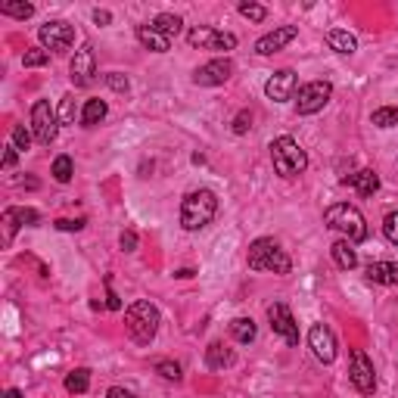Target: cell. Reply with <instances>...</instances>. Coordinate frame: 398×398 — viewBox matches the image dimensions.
Segmentation results:
<instances>
[{"mask_svg":"<svg viewBox=\"0 0 398 398\" xmlns=\"http://www.w3.org/2000/svg\"><path fill=\"white\" fill-rule=\"evenodd\" d=\"M218 215V199L211 190H193L181 202V227L184 231H202L215 221Z\"/></svg>","mask_w":398,"mask_h":398,"instance_id":"1","label":"cell"},{"mask_svg":"<svg viewBox=\"0 0 398 398\" xmlns=\"http://www.w3.org/2000/svg\"><path fill=\"white\" fill-rule=\"evenodd\" d=\"M125 330H128L131 342L150 345L156 340V330H159V308L147 299H137L125 311Z\"/></svg>","mask_w":398,"mask_h":398,"instance_id":"2","label":"cell"},{"mask_svg":"<svg viewBox=\"0 0 398 398\" xmlns=\"http://www.w3.org/2000/svg\"><path fill=\"white\" fill-rule=\"evenodd\" d=\"M324 224L333 227V231H340L352 246L367 240V221H364V215L355 206H349V202H336V206H330L324 211Z\"/></svg>","mask_w":398,"mask_h":398,"instance_id":"3","label":"cell"},{"mask_svg":"<svg viewBox=\"0 0 398 398\" xmlns=\"http://www.w3.org/2000/svg\"><path fill=\"white\" fill-rule=\"evenodd\" d=\"M271 162H274V172L281 177H299L308 168V156L299 147V140L283 134V137H277L271 143Z\"/></svg>","mask_w":398,"mask_h":398,"instance_id":"4","label":"cell"},{"mask_svg":"<svg viewBox=\"0 0 398 398\" xmlns=\"http://www.w3.org/2000/svg\"><path fill=\"white\" fill-rule=\"evenodd\" d=\"M249 268L252 271H271V274H290L293 261L281 249V243L277 240H271V236H258V240L249 246Z\"/></svg>","mask_w":398,"mask_h":398,"instance_id":"5","label":"cell"},{"mask_svg":"<svg viewBox=\"0 0 398 398\" xmlns=\"http://www.w3.org/2000/svg\"><path fill=\"white\" fill-rule=\"evenodd\" d=\"M56 131H59V112L50 106V100H38L31 106V134L41 147H50L56 140Z\"/></svg>","mask_w":398,"mask_h":398,"instance_id":"6","label":"cell"},{"mask_svg":"<svg viewBox=\"0 0 398 398\" xmlns=\"http://www.w3.org/2000/svg\"><path fill=\"white\" fill-rule=\"evenodd\" d=\"M187 44L199 47V50H211V53H227V50L236 47V35L218 31V28H211V25H197V28L187 31Z\"/></svg>","mask_w":398,"mask_h":398,"instance_id":"7","label":"cell"},{"mask_svg":"<svg viewBox=\"0 0 398 398\" xmlns=\"http://www.w3.org/2000/svg\"><path fill=\"white\" fill-rule=\"evenodd\" d=\"M330 97H333V84L330 81H308L299 88V94H295V112L299 115H315L320 112Z\"/></svg>","mask_w":398,"mask_h":398,"instance_id":"8","label":"cell"},{"mask_svg":"<svg viewBox=\"0 0 398 398\" xmlns=\"http://www.w3.org/2000/svg\"><path fill=\"white\" fill-rule=\"evenodd\" d=\"M38 38H41V47L47 53H66L72 44H75V25L56 19V22H47L38 28Z\"/></svg>","mask_w":398,"mask_h":398,"instance_id":"9","label":"cell"},{"mask_svg":"<svg viewBox=\"0 0 398 398\" xmlns=\"http://www.w3.org/2000/svg\"><path fill=\"white\" fill-rule=\"evenodd\" d=\"M349 379L361 395H374L377 389V374H374V361L367 358L361 349L352 352V364H349Z\"/></svg>","mask_w":398,"mask_h":398,"instance_id":"10","label":"cell"},{"mask_svg":"<svg viewBox=\"0 0 398 398\" xmlns=\"http://www.w3.org/2000/svg\"><path fill=\"white\" fill-rule=\"evenodd\" d=\"M69 72H72V84H75V88H90V84H94V78H97V56H94V47H90V44H81V50H75Z\"/></svg>","mask_w":398,"mask_h":398,"instance_id":"11","label":"cell"},{"mask_svg":"<svg viewBox=\"0 0 398 398\" xmlns=\"http://www.w3.org/2000/svg\"><path fill=\"white\" fill-rule=\"evenodd\" d=\"M268 320H271V330H274L286 345H299V324L293 320V311L286 308L283 302L268 305Z\"/></svg>","mask_w":398,"mask_h":398,"instance_id":"12","label":"cell"},{"mask_svg":"<svg viewBox=\"0 0 398 398\" xmlns=\"http://www.w3.org/2000/svg\"><path fill=\"white\" fill-rule=\"evenodd\" d=\"M265 94L268 100H274V103H286V100H293L295 94H299V78H295L293 69H281L274 72L265 84Z\"/></svg>","mask_w":398,"mask_h":398,"instance_id":"13","label":"cell"},{"mask_svg":"<svg viewBox=\"0 0 398 398\" xmlns=\"http://www.w3.org/2000/svg\"><path fill=\"white\" fill-rule=\"evenodd\" d=\"M308 345H311V352H315V358L320 364H333L336 361V336H333V330H330L327 324H315L308 330Z\"/></svg>","mask_w":398,"mask_h":398,"instance_id":"14","label":"cell"},{"mask_svg":"<svg viewBox=\"0 0 398 398\" xmlns=\"http://www.w3.org/2000/svg\"><path fill=\"white\" fill-rule=\"evenodd\" d=\"M231 75H234L231 59H211V63L199 66L197 75H193V81H197L199 88H218V84H224Z\"/></svg>","mask_w":398,"mask_h":398,"instance_id":"15","label":"cell"},{"mask_svg":"<svg viewBox=\"0 0 398 398\" xmlns=\"http://www.w3.org/2000/svg\"><path fill=\"white\" fill-rule=\"evenodd\" d=\"M295 35H299V28H295V25H281V28L268 31L265 38H258V41H256V53H258V56L277 53V50H283L286 44H293Z\"/></svg>","mask_w":398,"mask_h":398,"instance_id":"16","label":"cell"},{"mask_svg":"<svg viewBox=\"0 0 398 398\" xmlns=\"http://www.w3.org/2000/svg\"><path fill=\"white\" fill-rule=\"evenodd\" d=\"M342 184H345V187H355L361 197H374V193L379 190V177H377V172H370V168L355 172V174H345Z\"/></svg>","mask_w":398,"mask_h":398,"instance_id":"17","label":"cell"},{"mask_svg":"<svg viewBox=\"0 0 398 398\" xmlns=\"http://www.w3.org/2000/svg\"><path fill=\"white\" fill-rule=\"evenodd\" d=\"M137 41L152 53H168L172 50V38H165L162 31H156L152 25H137Z\"/></svg>","mask_w":398,"mask_h":398,"instance_id":"18","label":"cell"},{"mask_svg":"<svg viewBox=\"0 0 398 398\" xmlns=\"http://www.w3.org/2000/svg\"><path fill=\"white\" fill-rule=\"evenodd\" d=\"M367 281L383 283V286H398V265L395 261H370L367 265Z\"/></svg>","mask_w":398,"mask_h":398,"instance_id":"19","label":"cell"},{"mask_svg":"<svg viewBox=\"0 0 398 398\" xmlns=\"http://www.w3.org/2000/svg\"><path fill=\"white\" fill-rule=\"evenodd\" d=\"M330 252H333V261H336V265H340L342 271L358 268V252L352 249V243H349V240H336L333 246H330Z\"/></svg>","mask_w":398,"mask_h":398,"instance_id":"20","label":"cell"},{"mask_svg":"<svg viewBox=\"0 0 398 398\" xmlns=\"http://www.w3.org/2000/svg\"><path fill=\"white\" fill-rule=\"evenodd\" d=\"M327 44H330V50L345 53V56H352L355 50H358V41H355V35H349V31H342V28L327 31Z\"/></svg>","mask_w":398,"mask_h":398,"instance_id":"21","label":"cell"},{"mask_svg":"<svg viewBox=\"0 0 398 398\" xmlns=\"http://www.w3.org/2000/svg\"><path fill=\"white\" fill-rule=\"evenodd\" d=\"M231 336H234L236 342H243V345L256 342V336H258L256 320H252V318H234L231 320Z\"/></svg>","mask_w":398,"mask_h":398,"instance_id":"22","label":"cell"},{"mask_svg":"<svg viewBox=\"0 0 398 398\" xmlns=\"http://www.w3.org/2000/svg\"><path fill=\"white\" fill-rule=\"evenodd\" d=\"M206 364L211 370H224V367H231L234 364V352L227 349V345H221V342H211L206 349Z\"/></svg>","mask_w":398,"mask_h":398,"instance_id":"23","label":"cell"},{"mask_svg":"<svg viewBox=\"0 0 398 398\" xmlns=\"http://www.w3.org/2000/svg\"><path fill=\"white\" fill-rule=\"evenodd\" d=\"M106 112H109L106 100H88L81 109V125L84 128H94V125H100L106 118Z\"/></svg>","mask_w":398,"mask_h":398,"instance_id":"24","label":"cell"},{"mask_svg":"<svg viewBox=\"0 0 398 398\" xmlns=\"http://www.w3.org/2000/svg\"><path fill=\"white\" fill-rule=\"evenodd\" d=\"M152 28L162 31L165 38H177L181 35V28H184V19L181 16H174V13H159L156 19H152Z\"/></svg>","mask_w":398,"mask_h":398,"instance_id":"25","label":"cell"},{"mask_svg":"<svg viewBox=\"0 0 398 398\" xmlns=\"http://www.w3.org/2000/svg\"><path fill=\"white\" fill-rule=\"evenodd\" d=\"M90 389V370L88 367H75L69 377H66V392L72 395H84Z\"/></svg>","mask_w":398,"mask_h":398,"instance_id":"26","label":"cell"},{"mask_svg":"<svg viewBox=\"0 0 398 398\" xmlns=\"http://www.w3.org/2000/svg\"><path fill=\"white\" fill-rule=\"evenodd\" d=\"M0 16H13V19H31L35 16V6L25 4V0H6V4H0Z\"/></svg>","mask_w":398,"mask_h":398,"instance_id":"27","label":"cell"},{"mask_svg":"<svg viewBox=\"0 0 398 398\" xmlns=\"http://www.w3.org/2000/svg\"><path fill=\"white\" fill-rule=\"evenodd\" d=\"M370 122L377 128H398V106H383V109H374Z\"/></svg>","mask_w":398,"mask_h":398,"instance_id":"28","label":"cell"},{"mask_svg":"<svg viewBox=\"0 0 398 398\" xmlns=\"http://www.w3.org/2000/svg\"><path fill=\"white\" fill-rule=\"evenodd\" d=\"M47 63H50V53L44 47H31V50H25V56H22L25 69H41V66H47Z\"/></svg>","mask_w":398,"mask_h":398,"instance_id":"29","label":"cell"},{"mask_svg":"<svg viewBox=\"0 0 398 398\" xmlns=\"http://www.w3.org/2000/svg\"><path fill=\"white\" fill-rule=\"evenodd\" d=\"M72 174H75L72 159H69V156H56V159H53V177H56V181H59V184H69Z\"/></svg>","mask_w":398,"mask_h":398,"instance_id":"30","label":"cell"},{"mask_svg":"<svg viewBox=\"0 0 398 398\" xmlns=\"http://www.w3.org/2000/svg\"><path fill=\"white\" fill-rule=\"evenodd\" d=\"M22 227V218H19V209H6L4 211V240L10 243L13 240V234Z\"/></svg>","mask_w":398,"mask_h":398,"instance_id":"31","label":"cell"},{"mask_svg":"<svg viewBox=\"0 0 398 398\" xmlns=\"http://www.w3.org/2000/svg\"><path fill=\"white\" fill-rule=\"evenodd\" d=\"M31 140H35L31 128H25V125H16V128H13V147L19 150V152H25V150L31 147Z\"/></svg>","mask_w":398,"mask_h":398,"instance_id":"32","label":"cell"},{"mask_svg":"<svg viewBox=\"0 0 398 398\" xmlns=\"http://www.w3.org/2000/svg\"><path fill=\"white\" fill-rule=\"evenodd\" d=\"M240 16L249 22H265L268 19V10L261 4H240Z\"/></svg>","mask_w":398,"mask_h":398,"instance_id":"33","label":"cell"},{"mask_svg":"<svg viewBox=\"0 0 398 398\" xmlns=\"http://www.w3.org/2000/svg\"><path fill=\"white\" fill-rule=\"evenodd\" d=\"M383 234L392 246H398V211H389V215L383 218Z\"/></svg>","mask_w":398,"mask_h":398,"instance_id":"34","label":"cell"},{"mask_svg":"<svg viewBox=\"0 0 398 398\" xmlns=\"http://www.w3.org/2000/svg\"><path fill=\"white\" fill-rule=\"evenodd\" d=\"M59 122H63V125H72L75 122V97L72 94L63 97V106H59Z\"/></svg>","mask_w":398,"mask_h":398,"instance_id":"35","label":"cell"},{"mask_svg":"<svg viewBox=\"0 0 398 398\" xmlns=\"http://www.w3.org/2000/svg\"><path fill=\"white\" fill-rule=\"evenodd\" d=\"M156 370H159V374H162L165 379H174V383L181 379V367H177L174 361H159V364H156Z\"/></svg>","mask_w":398,"mask_h":398,"instance_id":"36","label":"cell"},{"mask_svg":"<svg viewBox=\"0 0 398 398\" xmlns=\"http://www.w3.org/2000/svg\"><path fill=\"white\" fill-rule=\"evenodd\" d=\"M106 84H109V88H112V90H118V94H125V90L131 88V84H128V78H125L122 72H109V75H106Z\"/></svg>","mask_w":398,"mask_h":398,"instance_id":"37","label":"cell"},{"mask_svg":"<svg viewBox=\"0 0 398 398\" xmlns=\"http://www.w3.org/2000/svg\"><path fill=\"white\" fill-rule=\"evenodd\" d=\"M249 128H252V115L246 112V109H243V112L234 118V134H246Z\"/></svg>","mask_w":398,"mask_h":398,"instance_id":"38","label":"cell"},{"mask_svg":"<svg viewBox=\"0 0 398 398\" xmlns=\"http://www.w3.org/2000/svg\"><path fill=\"white\" fill-rule=\"evenodd\" d=\"M84 227V218H78V221H69V218H59L56 221V231H81Z\"/></svg>","mask_w":398,"mask_h":398,"instance_id":"39","label":"cell"},{"mask_svg":"<svg viewBox=\"0 0 398 398\" xmlns=\"http://www.w3.org/2000/svg\"><path fill=\"white\" fill-rule=\"evenodd\" d=\"M134 246H137V234H134V231H125V234H122V249H125V252H134Z\"/></svg>","mask_w":398,"mask_h":398,"instance_id":"40","label":"cell"},{"mask_svg":"<svg viewBox=\"0 0 398 398\" xmlns=\"http://www.w3.org/2000/svg\"><path fill=\"white\" fill-rule=\"evenodd\" d=\"M16 159H19V150H16L13 143H10V147L4 150V168H13V165H16Z\"/></svg>","mask_w":398,"mask_h":398,"instance_id":"41","label":"cell"},{"mask_svg":"<svg viewBox=\"0 0 398 398\" xmlns=\"http://www.w3.org/2000/svg\"><path fill=\"white\" fill-rule=\"evenodd\" d=\"M106 305H109V308H112V311H118V308H122V302H118V295L112 293V286H109V281H106Z\"/></svg>","mask_w":398,"mask_h":398,"instance_id":"42","label":"cell"},{"mask_svg":"<svg viewBox=\"0 0 398 398\" xmlns=\"http://www.w3.org/2000/svg\"><path fill=\"white\" fill-rule=\"evenodd\" d=\"M106 398H137V395H131L128 389H122V386H112V389L106 392Z\"/></svg>","mask_w":398,"mask_h":398,"instance_id":"43","label":"cell"},{"mask_svg":"<svg viewBox=\"0 0 398 398\" xmlns=\"http://www.w3.org/2000/svg\"><path fill=\"white\" fill-rule=\"evenodd\" d=\"M109 19H112V16H109L106 10H94V22L97 25H109Z\"/></svg>","mask_w":398,"mask_h":398,"instance_id":"44","label":"cell"},{"mask_svg":"<svg viewBox=\"0 0 398 398\" xmlns=\"http://www.w3.org/2000/svg\"><path fill=\"white\" fill-rule=\"evenodd\" d=\"M174 277H181V281H187V277H193V271H190V268H181Z\"/></svg>","mask_w":398,"mask_h":398,"instance_id":"45","label":"cell"},{"mask_svg":"<svg viewBox=\"0 0 398 398\" xmlns=\"http://www.w3.org/2000/svg\"><path fill=\"white\" fill-rule=\"evenodd\" d=\"M4 398H22V392H19V389H10V392H6Z\"/></svg>","mask_w":398,"mask_h":398,"instance_id":"46","label":"cell"}]
</instances>
